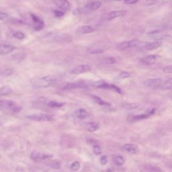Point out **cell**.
Masks as SVG:
<instances>
[{"instance_id": "6da1fadb", "label": "cell", "mask_w": 172, "mask_h": 172, "mask_svg": "<svg viewBox=\"0 0 172 172\" xmlns=\"http://www.w3.org/2000/svg\"><path fill=\"white\" fill-rule=\"evenodd\" d=\"M57 79L54 77L46 76L39 77L37 79L33 80L32 83V87L35 89H42V88H46L55 84Z\"/></svg>"}, {"instance_id": "7a4b0ae2", "label": "cell", "mask_w": 172, "mask_h": 172, "mask_svg": "<svg viewBox=\"0 0 172 172\" xmlns=\"http://www.w3.org/2000/svg\"><path fill=\"white\" fill-rule=\"evenodd\" d=\"M26 118L31 121H35L37 122H51L54 121V118L52 115L44 113H37L32 115L27 116Z\"/></svg>"}, {"instance_id": "3957f363", "label": "cell", "mask_w": 172, "mask_h": 172, "mask_svg": "<svg viewBox=\"0 0 172 172\" xmlns=\"http://www.w3.org/2000/svg\"><path fill=\"white\" fill-rule=\"evenodd\" d=\"M163 83V80L160 78H150V79H147L145 81L144 84L147 87L156 89V88L160 87Z\"/></svg>"}, {"instance_id": "277c9868", "label": "cell", "mask_w": 172, "mask_h": 172, "mask_svg": "<svg viewBox=\"0 0 172 172\" xmlns=\"http://www.w3.org/2000/svg\"><path fill=\"white\" fill-rule=\"evenodd\" d=\"M18 105L14 101L10 100H0V110H10L14 112Z\"/></svg>"}, {"instance_id": "5b68a950", "label": "cell", "mask_w": 172, "mask_h": 172, "mask_svg": "<svg viewBox=\"0 0 172 172\" xmlns=\"http://www.w3.org/2000/svg\"><path fill=\"white\" fill-rule=\"evenodd\" d=\"M92 69V67L90 65L87 64H83V65H79L77 67H74L71 71V74L74 75H79L85 74L86 72H89Z\"/></svg>"}, {"instance_id": "8992f818", "label": "cell", "mask_w": 172, "mask_h": 172, "mask_svg": "<svg viewBox=\"0 0 172 172\" xmlns=\"http://www.w3.org/2000/svg\"><path fill=\"white\" fill-rule=\"evenodd\" d=\"M87 87V85L84 82H69L65 84L62 87L63 90H74L77 88H85Z\"/></svg>"}, {"instance_id": "52a82bcc", "label": "cell", "mask_w": 172, "mask_h": 172, "mask_svg": "<svg viewBox=\"0 0 172 172\" xmlns=\"http://www.w3.org/2000/svg\"><path fill=\"white\" fill-rule=\"evenodd\" d=\"M159 58H160V57L156 55V54H149V55L142 58L140 59V61L147 65H154L157 62Z\"/></svg>"}, {"instance_id": "ba28073f", "label": "cell", "mask_w": 172, "mask_h": 172, "mask_svg": "<svg viewBox=\"0 0 172 172\" xmlns=\"http://www.w3.org/2000/svg\"><path fill=\"white\" fill-rule=\"evenodd\" d=\"M126 14V10H115V11L109 12L106 16V19L108 20H114L117 18L124 16Z\"/></svg>"}, {"instance_id": "9c48e42d", "label": "cell", "mask_w": 172, "mask_h": 172, "mask_svg": "<svg viewBox=\"0 0 172 172\" xmlns=\"http://www.w3.org/2000/svg\"><path fill=\"white\" fill-rule=\"evenodd\" d=\"M15 49V46L9 44H0V54H7Z\"/></svg>"}, {"instance_id": "30bf717a", "label": "cell", "mask_w": 172, "mask_h": 172, "mask_svg": "<svg viewBox=\"0 0 172 172\" xmlns=\"http://www.w3.org/2000/svg\"><path fill=\"white\" fill-rule=\"evenodd\" d=\"M54 2L57 6L64 11H67L71 7L68 0H54Z\"/></svg>"}, {"instance_id": "8fae6325", "label": "cell", "mask_w": 172, "mask_h": 172, "mask_svg": "<svg viewBox=\"0 0 172 172\" xmlns=\"http://www.w3.org/2000/svg\"><path fill=\"white\" fill-rule=\"evenodd\" d=\"M162 45V41L161 40H155L152 43L146 44L145 45V49L147 51H153L157 49Z\"/></svg>"}, {"instance_id": "7c38bea8", "label": "cell", "mask_w": 172, "mask_h": 172, "mask_svg": "<svg viewBox=\"0 0 172 172\" xmlns=\"http://www.w3.org/2000/svg\"><path fill=\"white\" fill-rule=\"evenodd\" d=\"M51 157H52V156L42 155L38 151H33L30 155V158L35 161H38L42 160H45V159Z\"/></svg>"}, {"instance_id": "4fadbf2b", "label": "cell", "mask_w": 172, "mask_h": 172, "mask_svg": "<svg viewBox=\"0 0 172 172\" xmlns=\"http://www.w3.org/2000/svg\"><path fill=\"white\" fill-rule=\"evenodd\" d=\"M123 148L125 151H126V152L131 153V154H132V155L137 154L138 151H139V148H138L137 146L134 144L124 145Z\"/></svg>"}, {"instance_id": "5bb4252c", "label": "cell", "mask_w": 172, "mask_h": 172, "mask_svg": "<svg viewBox=\"0 0 172 172\" xmlns=\"http://www.w3.org/2000/svg\"><path fill=\"white\" fill-rule=\"evenodd\" d=\"M55 40L59 43H71L73 40V37L70 35H62L57 36Z\"/></svg>"}, {"instance_id": "9a60e30c", "label": "cell", "mask_w": 172, "mask_h": 172, "mask_svg": "<svg viewBox=\"0 0 172 172\" xmlns=\"http://www.w3.org/2000/svg\"><path fill=\"white\" fill-rule=\"evenodd\" d=\"M101 6V3L100 1H92L88 3L87 5H86L85 7L88 10H96L100 8V7Z\"/></svg>"}, {"instance_id": "2e32d148", "label": "cell", "mask_w": 172, "mask_h": 172, "mask_svg": "<svg viewBox=\"0 0 172 172\" xmlns=\"http://www.w3.org/2000/svg\"><path fill=\"white\" fill-rule=\"evenodd\" d=\"M75 115L80 119H84L88 116V113L85 109L79 108L75 112Z\"/></svg>"}, {"instance_id": "e0dca14e", "label": "cell", "mask_w": 172, "mask_h": 172, "mask_svg": "<svg viewBox=\"0 0 172 172\" xmlns=\"http://www.w3.org/2000/svg\"><path fill=\"white\" fill-rule=\"evenodd\" d=\"M13 92L12 87L9 85H4L0 87V96H7Z\"/></svg>"}, {"instance_id": "ac0fdd59", "label": "cell", "mask_w": 172, "mask_h": 172, "mask_svg": "<svg viewBox=\"0 0 172 172\" xmlns=\"http://www.w3.org/2000/svg\"><path fill=\"white\" fill-rule=\"evenodd\" d=\"M109 83H106L102 80H99L96 81V82H93L92 83V85L93 87H95L96 88H102V89H107L108 88Z\"/></svg>"}, {"instance_id": "d6986e66", "label": "cell", "mask_w": 172, "mask_h": 172, "mask_svg": "<svg viewBox=\"0 0 172 172\" xmlns=\"http://www.w3.org/2000/svg\"><path fill=\"white\" fill-rule=\"evenodd\" d=\"M154 112V110H153L152 112H150L148 114H139V115H135L133 117H132V119L134 121H141V120H144V119H147Z\"/></svg>"}, {"instance_id": "ffe728a7", "label": "cell", "mask_w": 172, "mask_h": 172, "mask_svg": "<svg viewBox=\"0 0 172 172\" xmlns=\"http://www.w3.org/2000/svg\"><path fill=\"white\" fill-rule=\"evenodd\" d=\"M160 88L163 90H172V78L165 81V82L163 83L162 85L161 86Z\"/></svg>"}, {"instance_id": "44dd1931", "label": "cell", "mask_w": 172, "mask_h": 172, "mask_svg": "<svg viewBox=\"0 0 172 172\" xmlns=\"http://www.w3.org/2000/svg\"><path fill=\"white\" fill-rule=\"evenodd\" d=\"M87 52L90 54H101L103 53L104 52V50L103 49L97 47V46H92L87 49Z\"/></svg>"}, {"instance_id": "7402d4cb", "label": "cell", "mask_w": 172, "mask_h": 172, "mask_svg": "<svg viewBox=\"0 0 172 172\" xmlns=\"http://www.w3.org/2000/svg\"><path fill=\"white\" fill-rule=\"evenodd\" d=\"M79 31L80 33L85 35V34H90L93 32H94V29L92 26H84L81 27Z\"/></svg>"}, {"instance_id": "603a6c76", "label": "cell", "mask_w": 172, "mask_h": 172, "mask_svg": "<svg viewBox=\"0 0 172 172\" xmlns=\"http://www.w3.org/2000/svg\"><path fill=\"white\" fill-rule=\"evenodd\" d=\"M87 129L90 132H94L98 131L99 129V125L97 123H95V122H89V123L87 124Z\"/></svg>"}, {"instance_id": "cb8c5ba5", "label": "cell", "mask_w": 172, "mask_h": 172, "mask_svg": "<svg viewBox=\"0 0 172 172\" xmlns=\"http://www.w3.org/2000/svg\"><path fill=\"white\" fill-rule=\"evenodd\" d=\"M164 0H145L144 5L145 6H152L163 3Z\"/></svg>"}, {"instance_id": "d4e9b609", "label": "cell", "mask_w": 172, "mask_h": 172, "mask_svg": "<svg viewBox=\"0 0 172 172\" xmlns=\"http://www.w3.org/2000/svg\"><path fill=\"white\" fill-rule=\"evenodd\" d=\"M92 98L93 99V100H94L98 104H99V105H100V106H110V104H109L108 102H107V101H104L101 98L98 97V96H92Z\"/></svg>"}, {"instance_id": "484cf974", "label": "cell", "mask_w": 172, "mask_h": 172, "mask_svg": "<svg viewBox=\"0 0 172 172\" xmlns=\"http://www.w3.org/2000/svg\"><path fill=\"white\" fill-rule=\"evenodd\" d=\"M64 104L65 103L58 102V101H50L49 102H48L47 106L49 107V108H61L62 106H63Z\"/></svg>"}, {"instance_id": "4316f807", "label": "cell", "mask_w": 172, "mask_h": 172, "mask_svg": "<svg viewBox=\"0 0 172 172\" xmlns=\"http://www.w3.org/2000/svg\"><path fill=\"white\" fill-rule=\"evenodd\" d=\"M116 49L119 51H124L128 49H130L129 46V41H124L122 43L118 44L116 46Z\"/></svg>"}, {"instance_id": "83f0119b", "label": "cell", "mask_w": 172, "mask_h": 172, "mask_svg": "<svg viewBox=\"0 0 172 172\" xmlns=\"http://www.w3.org/2000/svg\"><path fill=\"white\" fill-rule=\"evenodd\" d=\"M102 62L104 64L107 65H113L116 62V60L114 58V57H106L102 60Z\"/></svg>"}, {"instance_id": "f1b7e54d", "label": "cell", "mask_w": 172, "mask_h": 172, "mask_svg": "<svg viewBox=\"0 0 172 172\" xmlns=\"http://www.w3.org/2000/svg\"><path fill=\"white\" fill-rule=\"evenodd\" d=\"M113 161L114 163L118 166H121L124 163V159L121 155H118L114 157Z\"/></svg>"}, {"instance_id": "f546056e", "label": "cell", "mask_w": 172, "mask_h": 172, "mask_svg": "<svg viewBox=\"0 0 172 172\" xmlns=\"http://www.w3.org/2000/svg\"><path fill=\"white\" fill-rule=\"evenodd\" d=\"M44 27H45V24H44V22L43 20H41L40 22L35 23V24H34V29L36 31L42 30L44 28Z\"/></svg>"}, {"instance_id": "4dcf8cb0", "label": "cell", "mask_w": 172, "mask_h": 172, "mask_svg": "<svg viewBox=\"0 0 172 172\" xmlns=\"http://www.w3.org/2000/svg\"><path fill=\"white\" fill-rule=\"evenodd\" d=\"M49 167L54 169H59L61 168V162L59 161H53L49 163Z\"/></svg>"}, {"instance_id": "1f68e13d", "label": "cell", "mask_w": 172, "mask_h": 172, "mask_svg": "<svg viewBox=\"0 0 172 172\" xmlns=\"http://www.w3.org/2000/svg\"><path fill=\"white\" fill-rule=\"evenodd\" d=\"M107 89L113 90V91H114V92H116L117 93H120V94H122V90L120 89L118 87H117L116 85H114V84H110V83H109L108 86V88H107Z\"/></svg>"}, {"instance_id": "d6a6232c", "label": "cell", "mask_w": 172, "mask_h": 172, "mask_svg": "<svg viewBox=\"0 0 172 172\" xmlns=\"http://www.w3.org/2000/svg\"><path fill=\"white\" fill-rule=\"evenodd\" d=\"M139 106H140V104H138V103H127V104H125V105H124V107L125 108L131 110V109L137 108Z\"/></svg>"}, {"instance_id": "836d02e7", "label": "cell", "mask_w": 172, "mask_h": 172, "mask_svg": "<svg viewBox=\"0 0 172 172\" xmlns=\"http://www.w3.org/2000/svg\"><path fill=\"white\" fill-rule=\"evenodd\" d=\"M13 36H14L15 38L18 39V40H23V39L25 38V35L22 32L18 31V32H15L13 34Z\"/></svg>"}, {"instance_id": "e575fe53", "label": "cell", "mask_w": 172, "mask_h": 172, "mask_svg": "<svg viewBox=\"0 0 172 172\" xmlns=\"http://www.w3.org/2000/svg\"><path fill=\"white\" fill-rule=\"evenodd\" d=\"M80 163L78 161H75L71 165V169L72 171H77L80 168Z\"/></svg>"}, {"instance_id": "d590c367", "label": "cell", "mask_w": 172, "mask_h": 172, "mask_svg": "<svg viewBox=\"0 0 172 172\" xmlns=\"http://www.w3.org/2000/svg\"><path fill=\"white\" fill-rule=\"evenodd\" d=\"M130 76H131V74H130L129 72L127 71H122L119 74V77L121 79H126V78L129 77Z\"/></svg>"}, {"instance_id": "8d00e7d4", "label": "cell", "mask_w": 172, "mask_h": 172, "mask_svg": "<svg viewBox=\"0 0 172 172\" xmlns=\"http://www.w3.org/2000/svg\"><path fill=\"white\" fill-rule=\"evenodd\" d=\"M10 22L12 24H14V25H20V24H22L23 21L22 20H19V19H11V20L10 21Z\"/></svg>"}, {"instance_id": "74e56055", "label": "cell", "mask_w": 172, "mask_h": 172, "mask_svg": "<svg viewBox=\"0 0 172 172\" xmlns=\"http://www.w3.org/2000/svg\"><path fill=\"white\" fill-rule=\"evenodd\" d=\"M93 152H94L95 154L97 155H100L101 153V148L100 146L95 145L94 147H93Z\"/></svg>"}, {"instance_id": "f35d334b", "label": "cell", "mask_w": 172, "mask_h": 172, "mask_svg": "<svg viewBox=\"0 0 172 172\" xmlns=\"http://www.w3.org/2000/svg\"><path fill=\"white\" fill-rule=\"evenodd\" d=\"M108 162V157H107L106 155H103L101 156L100 158V163L102 165H105Z\"/></svg>"}, {"instance_id": "ab89813d", "label": "cell", "mask_w": 172, "mask_h": 172, "mask_svg": "<svg viewBox=\"0 0 172 172\" xmlns=\"http://www.w3.org/2000/svg\"><path fill=\"white\" fill-rule=\"evenodd\" d=\"M163 71L164 73H165V74H172V65L164 67Z\"/></svg>"}, {"instance_id": "60d3db41", "label": "cell", "mask_w": 172, "mask_h": 172, "mask_svg": "<svg viewBox=\"0 0 172 172\" xmlns=\"http://www.w3.org/2000/svg\"><path fill=\"white\" fill-rule=\"evenodd\" d=\"M54 14L56 17L61 18L64 15L65 13L61 11V10H54Z\"/></svg>"}, {"instance_id": "b9f144b4", "label": "cell", "mask_w": 172, "mask_h": 172, "mask_svg": "<svg viewBox=\"0 0 172 172\" xmlns=\"http://www.w3.org/2000/svg\"><path fill=\"white\" fill-rule=\"evenodd\" d=\"M139 0H124V3L126 4H135L137 3Z\"/></svg>"}, {"instance_id": "7bdbcfd3", "label": "cell", "mask_w": 172, "mask_h": 172, "mask_svg": "<svg viewBox=\"0 0 172 172\" xmlns=\"http://www.w3.org/2000/svg\"><path fill=\"white\" fill-rule=\"evenodd\" d=\"M7 18V15L4 12H0V20H4Z\"/></svg>"}, {"instance_id": "ee69618b", "label": "cell", "mask_w": 172, "mask_h": 172, "mask_svg": "<svg viewBox=\"0 0 172 172\" xmlns=\"http://www.w3.org/2000/svg\"><path fill=\"white\" fill-rule=\"evenodd\" d=\"M12 74V71L11 69H6V71L3 72V75L5 76H9V75Z\"/></svg>"}, {"instance_id": "f6af8a7d", "label": "cell", "mask_w": 172, "mask_h": 172, "mask_svg": "<svg viewBox=\"0 0 172 172\" xmlns=\"http://www.w3.org/2000/svg\"><path fill=\"white\" fill-rule=\"evenodd\" d=\"M6 120L5 117H0V126H1V125H3L5 122H6Z\"/></svg>"}, {"instance_id": "bcb514c9", "label": "cell", "mask_w": 172, "mask_h": 172, "mask_svg": "<svg viewBox=\"0 0 172 172\" xmlns=\"http://www.w3.org/2000/svg\"><path fill=\"white\" fill-rule=\"evenodd\" d=\"M113 1H121V0H113Z\"/></svg>"}]
</instances>
